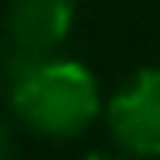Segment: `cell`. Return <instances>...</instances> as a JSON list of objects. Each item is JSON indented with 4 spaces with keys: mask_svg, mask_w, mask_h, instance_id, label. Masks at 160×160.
Listing matches in <instances>:
<instances>
[{
    "mask_svg": "<svg viewBox=\"0 0 160 160\" xmlns=\"http://www.w3.org/2000/svg\"><path fill=\"white\" fill-rule=\"evenodd\" d=\"M14 115L52 139L80 136L98 115V80L84 63L38 59L11 77Z\"/></svg>",
    "mask_w": 160,
    "mask_h": 160,
    "instance_id": "1",
    "label": "cell"
},
{
    "mask_svg": "<svg viewBox=\"0 0 160 160\" xmlns=\"http://www.w3.org/2000/svg\"><path fill=\"white\" fill-rule=\"evenodd\" d=\"M108 129L125 153L160 157V66L139 70L108 101Z\"/></svg>",
    "mask_w": 160,
    "mask_h": 160,
    "instance_id": "2",
    "label": "cell"
},
{
    "mask_svg": "<svg viewBox=\"0 0 160 160\" xmlns=\"http://www.w3.org/2000/svg\"><path fill=\"white\" fill-rule=\"evenodd\" d=\"M73 28V0H11L7 35L14 49L45 56Z\"/></svg>",
    "mask_w": 160,
    "mask_h": 160,
    "instance_id": "3",
    "label": "cell"
},
{
    "mask_svg": "<svg viewBox=\"0 0 160 160\" xmlns=\"http://www.w3.org/2000/svg\"><path fill=\"white\" fill-rule=\"evenodd\" d=\"M0 160H14V136L7 122H0Z\"/></svg>",
    "mask_w": 160,
    "mask_h": 160,
    "instance_id": "4",
    "label": "cell"
},
{
    "mask_svg": "<svg viewBox=\"0 0 160 160\" xmlns=\"http://www.w3.org/2000/svg\"><path fill=\"white\" fill-rule=\"evenodd\" d=\"M84 160H115V157H108V153H91V157H84Z\"/></svg>",
    "mask_w": 160,
    "mask_h": 160,
    "instance_id": "5",
    "label": "cell"
}]
</instances>
